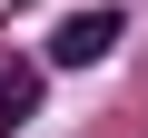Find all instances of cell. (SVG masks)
<instances>
[{"mask_svg":"<svg viewBox=\"0 0 148 138\" xmlns=\"http://www.w3.org/2000/svg\"><path fill=\"white\" fill-rule=\"evenodd\" d=\"M119 40H128V20H119V10H69V20L49 30V69H99Z\"/></svg>","mask_w":148,"mask_h":138,"instance_id":"cell-1","label":"cell"},{"mask_svg":"<svg viewBox=\"0 0 148 138\" xmlns=\"http://www.w3.org/2000/svg\"><path fill=\"white\" fill-rule=\"evenodd\" d=\"M40 109V79H30V69H0V128H20Z\"/></svg>","mask_w":148,"mask_h":138,"instance_id":"cell-2","label":"cell"}]
</instances>
